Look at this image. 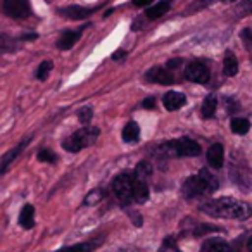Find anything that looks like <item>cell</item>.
<instances>
[{
	"label": "cell",
	"instance_id": "obj_1",
	"mask_svg": "<svg viewBox=\"0 0 252 252\" xmlns=\"http://www.w3.org/2000/svg\"><path fill=\"white\" fill-rule=\"evenodd\" d=\"M204 214L213 218H224V220H247L252 214V207L244 200H237L233 197L207 200L199 207Z\"/></svg>",
	"mask_w": 252,
	"mask_h": 252
},
{
	"label": "cell",
	"instance_id": "obj_2",
	"mask_svg": "<svg viewBox=\"0 0 252 252\" xmlns=\"http://www.w3.org/2000/svg\"><path fill=\"white\" fill-rule=\"evenodd\" d=\"M218 178L207 169H200L197 176H190L182 187V193L187 199H193L199 195H207L218 190Z\"/></svg>",
	"mask_w": 252,
	"mask_h": 252
},
{
	"label": "cell",
	"instance_id": "obj_3",
	"mask_svg": "<svg viewBox=\"0 0 252 252\" xmlns=\"http://www.w3.org/2000/svg\"><path fill=\"white\" fill-rule=\"evenodd\" d=\"M98 135H100L98 128H88V126H85V128L78 130L76 133H73L71 137H67L66 140L63 142V147H64V151H67V152H80L83 147H88V145L94 144L98 138Z\"/></svg>",
	"mask_w": 252,
	"mask_h": 252
},
{
	"label": "cell",
	"instance_id": "obj_4",
	"mask_svg": "<svg viewBox=\"0 0 252 252\" xmlns=\"http://www.w3.org/2000/svg\"><path fill=\"white\" fill-rule=\"evenodd\" d=\"M112 190H114V195L123 206H128V204L133 200V176L130 173H121L114 178L112 182Z\"/></svg>",
	"mask_w": 252,
	"mask_h": 252
},
{
	"label": "cell",
	"instance_id": "obj_5",
	"mask_svg": "<svg viewBox=\"0 0 252 252\" xmlns=\"http://www.w3.org/2000/svg\"><path fill=\"white\" fill-rule=\"evenodd\" d=\"M164 149L173 156L178 158H192V156L200 154V145L192 138H180V140L169 142L164 145Z\"/></svg>",
	"mask_w": 252,
	"mask_h": 252
},
{
	"label": "cell",
	"instance_id": "obj_6",
	"mask_svg": "<svg viewBox=\"0 0 252 252\" xmlns=\"http://www.w3.org/2000/svg\"><path fill=\"white\" fill-rule=\"evenodd\" d=\"M2 11L12 19H25L32 14L30 0H2Z\"/></svg>",
	"mask_w": 252,
	"mask_h": 252
},
{
	"label": "cell",
	"instance_id": "obj_7",
	"mask_svg": "<svg viewBox=\"0 0 252 252\" xmlns=\"http://www.w3.org/2000/svg\"><path fill=\"white\" fill-rule=\"evenodd\" d=\"M185 78L192 83H199V85H206L211 78V73L207 69V66L204 63H190L185 69Z\"/></svg>",
	"mask_w": 252,
	"mask_h": 252
},
{
	"label": "cell",
	"instance_id": "obj_8",
	"mask_svg": "<svg viewBox=\"0 0 252 252\" xmlns=\"http://www.w3.org/2000/svg\"><path fill=\"white\" fill-rule=\"evenodd\" d=\"M100 5H95V7H81V5H67V7H61L57 9L63 18L67 19H73V21H81V19H87L90 18L94 12L98 11Z\"/></svg>",
	"mask_w": 252,
	"mask_h": 252
},
{
	"label": "cell",
	"instance_id": "obj_9",
	"mask_svg": "<svg viewBox=\"0 0 252 252\" xmlns=\"http://www.w3.org/2000/svg\"><path fill=\"white\" fill-rule=\"evenodd\" d=\"M30 140H32V137H26L25 140H21V142H19V144L16 145V147H12L9 152H5V154H4V158L0 159V176L4 175V173L7 171L9 168H11V164L16 161V159L19 158V154H21V152L25 151L26 144H28Z\"/></svg>",
	"mask_w": 252,
	"mask_h": 252
},
{
	"label": "cell",
	"instance_id": "obj_10",
	"mask_svg": "<svg viewBox=\"0 0 252 252\" xmlns=\"http://www.w3.org/2000/svg\"><path fill=\"white\" fill-rule=\"evenodd\" d=\"M147 80L154 81V83H159V85H173L175 83V78H173L171 71L164 69V67H159V66L152 67V69L149 71Z\"/></svg>",
	"mask_w": 252,
	"mask_h": 252
},
{
	"label": "cell",
	"instance_id": "obj_11",
	"mask_svg": "<svg viewBox=\"0 0 252 252\" xmlns=\"http://www.w3.org/2000/svg\"><path fill=\"white\" fill-rule=\"evenodd\" d=\"M207 162H209L211 168L221 169L224 162V149L221 144H213L207 151Z\"/></svg>",
	"mask_w": 252,
	"mask_h": 252
},
{
	"label": "cell",
	"instance_id": "obj_12",
	"mask_svg": "<svg viewBox=\"0 0 252 252\" xmlns=\"http://www.w3.org/2000/svg\"><path fill=\"white\" fill-rule=\"evenodd\" d=\"M187 102V97L180 92H168V94L162 97V104L168 111H178L180 107H183Z\"/></svg>",
	"mask_w": 252,
	"mask_h": 252
},
{
	"label": "cell",
	"instance_id": "obj_13",
	"mask_svg": "<svg viewBox=\"0 0 252 252\" xmlns=\"http://www.w3.org/2000/svg\"><path fill=\"white\" fill-rule=\"evenodd\" d=\"M80 38H81V30H78V32H71V30L69 32H64L63 35H61V38L57 40V49H61V50L73 49Z\"/></svg>",
	"mask_w": 252,
	"mask_h": 252
},
{
	"label": "cell",
	"instance_id": "obj_14",
	"mask_svg": "<svg viewBox=\"0 0 252 252\" xmlns=\"http://www.w3.org/2000/svg\"><path fill=\"white\" fill-rule=\"evenodd\" d=\"M133 199L137 200L138 204L147 202L149 199V185L147 180H140L133 176Z\"/></svg>",
	"mask_w": 252,
	"mask_h": 252
},
{
	"label": "cell",
	"instance_id": "obj_15",
	"mask_svg": "<svg viewBox=\"0 0 252 252\" xmlns=\"http://www.w3.org/2000/svg\"><path fill=\"white\" fill-rule=\"evenodd\" d=\"M19 226H23L25 230H32L35 226V207L32 204H26L19 213Z\"/></svg>",
	"mask_w": 252,
	"mask_h": 252
},
{
	"label": "cell",
	"instance_id": "obj_16",
	"mask_svg": "<svg viewBox=\"0 0 252 252\" xmlns=\"http://www.w3.org/2000/svg\"><path fill=\"white\" fill-rule=\"evenodd\" d=\"M171 4H173V0H161V2L154 4L152 7H149L147 11H145V16H147L149 19H159L161 16H164L166 12L171 9Z\"/></svg>",
	"mask_w": 252,
	"mask_h": 252
},
{
	"label": "cell",
	"instance_id": "obj_17",
	"mask_svg": "<svg viewBox=\"0 0 252 252\" xmlns=\"http://www.w3.org/2000/svg\"><path fill=\"white\" fill-rule=\"evenodd\" d=\"M123 140L128 142V144H133V142H137L138 138H140V128H138V125L135 121H130L128 125L123 128Z\"/></svg>",
	"mask_w": 252,
	"mask_h": 252
},
{
	"label": "cell",
	"instance_id": "obj_18",
	"mask_svg": "<svg viewBox=\"0 0 252 252\" xmlns=\"http://www.w3.org/2000/svg\"><path fill=\"white\" fill-rule=\"evenodd\" d=\"M223 71H224V74H226V76H235V74L238 73V61H237V57L230 52V50L224 54Z\"/></svg>",
	"mask_w": 252,
	"mask_h": 252
},
{
	"label": "cell",
	"instance_id": "obj_19",
	"mask_svg": "<svg viewBox=\"0 0 252 252\" xmlns=\"http://www.w3.org/2000/svg\"><path fill=\"white\" fill-rule=\"evenodd\" d=\"M98 244H100V240L94 238V240L85 242V244H76V245H71V247H64L57 252H94Z\"/></svg>",
	"mask_w": 252,
	"mask_h": 252
},
{
	"label": "cell",
	"instance_id": "obj_20",
	"mask_svg": "<svg viewBox=\"0 0 252 252\" xmlns=\"http://www.w3.org/2000/svg\"><path fill=\"white\" fill-rule=\"evenodd\" d=\"M216 109H218V100L214 95H209V97H206V100L202 102V107H200V114L204 116V118H214V114H216Z\"/></svg>",
	"mask_w": 252,
	"mask_h": 252
},
{
	"label": "cell",
	"instance_id": "obj_21",
	"mask_svg": "<svg viewBox=\"0 0 252 252\" xmlns=\"http://www.w3.org/2000/svg\"><path fill=\"white\" fill-rule=\"evenodd\" d=\"M231 131L237 135H245L249 130H251V123L247 121L245 118H233L230 123Z\"/></svg>",
	"mask_w": 252,
	"mask_h": 252
},
{
	"label": "cell",
	"instance_id": "obj_22",
	"mask_svg": "<svg viewBox=\"0 0 252 252\" xmlns=\"http://www.w3.org/2000/svg\"><path fill=\"white\" fill-rule=\"evenodd\" d=\"M151 176H152V166H151V162L142 161L140 164L137 166V169H135V178L149 180Z\"/></svg>",
	"mask_w": 252,
	"mask_h": 252
},
{
	"label": "cell",
	"instance_id": "obj_23",
	"mask_svg": "<svg viewBox=\"0 0 252 252\" xmlns=\"http://www.w3.org/2000/svg\"><path fill=\"white\" fill-rule=\"evenodd\" d=\"M105 197V192L102 189H94L90 190V192L87 193V197H85V204L87 206H95V204H98L102 199Z\"/></svg>",
	"mask_w": 252,
	"mask_h": 252
},
{
	"label": "cell",
	"instance_id": "obj_24",
	"mask_svg": "<svg viewBox=\"0 0 252 252\" xmlns=\"http://www.w3.org/2000/svg\"><path fill=\"white\" fill-rule=\"evenodd\" d=\"M16 50V40L0 32V52H12Z\"/></svg>",
	"mask_w": 252,
	"mask_h": 252
},
{
	"label": "cell",
	"instance_id": "obj_25",
	"mask_svg": "<svg viewBox=\"0 0 252 252\" xmlns=\"http://www.w3.org/2000/svg\"><path fill=\"white\" fill-rule=\"evenodd\" d=\"M52 61H43L42 64L38 66V69H36V80L43 81L47 80V76H49V73L52 71Z\"/></svg>",
	"mask_w": 252,
	"mask_h": 252
},
{
	"label": "cell",
	"instance_id": "obj_26",
	"mask_svg": "<svg viewBox=\"0 0 252 252\" xmlns=\"http://www.w3.org/2000/svg\"><path fill=\"white\" fill-rule=\"evenodd\" d=\"M207 251L209 252H233V249L223 240H213L209 244V247H207Z\"/></svg>",
	"mask_w": 252,
	"mask_h": 252
},
{
	"label": "cell",
	"instance_id": "obj_27",
	"mask_svg": "<svg viewBox=\"0 0 252 252\" xmlns=\"http://www.w3.org/2000/svg\"><path fill=\"white\" fill-rule=\"evenodd\" d=\"M38 161L40 162H50V164H54V162L57 161V156L54 154L52 151H47V149H43V151L38 152Z\"/></svg>",
	"mask_w": 252,
	"mask_h": 252
},
{
	"label": "cell",
	"instance_id": "obj_28",
	"mask_svg": "<svg viewBox=\"0 0 252 252\" xmlns=\"http://www.w3.org/2000/svg\"><path fill=\"white\" fill-rule=\"evenodd\" d=\"M159 252H180L178 247H176V240H175V238H173V237L166 238V240L162 242Z\"/></svg>",
	"mask_w": 252,
	"mask_h": 252
},
{
	"label": "cell",
	"instance_id": "obj_29",
	"mask_svg": "<svg viewBox=\"0 0 252 252\" xmlns=\"http://www.w3.org/2000/svg\"><path fill=\"white\" fill-rule=\"evenodd\" d=\"M92 116H94V112H92L90 107H81L80 111H78V119H80L85 126L92 121Z\"/></svg>",
	"mask_w": 252,
	"mask_h": 252
},
{
	"label": "cell",
	"instance_id": "obj_30",
	"mask_svg": "<svg viewBox=\"0 0 252 252\" xmlns=\"http://www.w3.org/2000/svg\"><path fill=\"white\" fill-rule=\"evenodd\" d=\"M238 12H240V16L252 14V0H242L238 5Z\"/></svg>",
	"mask_w": 252,
	"mask_h": 252
},
{
	"label": "cell",
	"instance_id": "obj_31",
	"mask_svg": "<svg viewBox=\"0 0 252 252\" xmlns=\"http://www.w3.org/2000/svg\"><path fill=\"white\" fill-rule=\"evenodd\" d=\"M216 228H213V226H209V224H200V228H197L193 233L195 235H202V233H207V231H214Z\"/></svg>",
	"mask_w": 252,
	"mask_h": 252
},
{
	"label": "cell",
	"instance_id": "obj_32",
	"mask_svg": "<svg viewBox=\"0 0 252 252\" xmlns=\"http://www.w3.org/2000/svg\"><path fill=\"white\" fill-rule=\"evenodd\" d=\"M242 38L245 40V43H251L252 45V30H244V32H242Z\"/></svg>",
	"mask_w": 252,
	"mask_h": 252
},
{
	"label": "cell",
	"instance_id": "obj_33",
	"mask_svg": "<svg viewBox=\"0 0 252 252\" xmlns=\"http://www.w3.org/2000/svg\"><path fill=\"white\" fill-rule=\"evenodd\" d=\"M152 2H154V0H133V5L135 7H147Z\"/></svg>",
	"mask_w": 252,
	"mask_h": 252
},
{
	"label": "cell",
	"instance_id": "obj_34",
	"mask_svg": "<svg viewBox=\"0 0 252 252\" xmlns=\"http://www.w3.org/2000/svg\"><path fill=\"white\" fill-rule=\"evenodd\" d=\"M126 56H128V54H126L125 50H116V52L112 54V61H121V59H125Z\"/></svg>",
	"mask_w": 252,
	"mask_h": 252
},
{
	"label": "cell",
	"instance_id": "obj_35",
	"mask_svg": "<svg viewBox=\"0 0 252 252\" xmlns=\"http://www.w3.org/2000/svg\"><path fill=\"white\" fill-rule=\"evenodd\" d=\"M142 105H144L145 109H154V107H156V98H152V97L145 98L144 104H142Z\"/></svg>",
	"mask_w": 252,
	"mask_h": 252
},
{
	"label": "cell",
	"instance_id": "obj_36",
	"mask_svg": "<svg viewBox=\"0 0 252 252\" xmlns=\"http://www.w3.org/2000/svg\"><path fill=\"white\" fill-rule=\"evenodd\" d=\"M178 66H182V61L180 59H171L168 63V69H175V67H178Z\"/></svg>",
	"mask_w": 252,
	"mask_h": 252
},
{
	"label": "cell",
	"instance_id": "obj_37",
	"mask_svg": "<svg viewBox=\"0 0 252 252\" xmlns=\"http://www.w3.org/2000/svg\"><path fill=\"white\" fill-rule=\"evenodd\" d=\"M36 38H38V35H36V33H28V35L21 36V40H25V42H28V40L32 42V40H36Z\"/></svg>",
	"mask_w": 252,
	"mask_h": 252
},
{
	"label": "cell",
	"instance_id": "obj_38",
	"mask_svg": "<svg viewBox=\"0 0 252 252\" xmlns=\"http://www.w3.org/2000/svg\"><path fill=\"white\" fill-rule=\"evenodd\" d=\"M112 12H114V9H107V11H105V14H104V16H105V18H107V16H111Z\"/></svg>",
	"mask_w": 252,
	"mask_h": 252
},
{
	"label": "cell",
	"instance_id": "obj_39",
	"mask_svg": "<svg viewBox=\"0 0 252 252\" xmlns=\"http://www.w3.org/2000/svg\"><path fill=\"white\" fill-rule=\"evenodd\" d=\"M247 249H249V252H252V237H251V240H249V244H247Z\"/></svg>",
	"mask_w": 252,
	"mask_h": 252
},
{
	"label": "cell",
	"instance_id": "obj_40",
	"mask_svg": "<svg viewBox=\"0 0 252 252\" xmlns=\"http://www.w3.org/2000/svg\"><path fill=\"white\" fill-rule=\"evenodd\" d=\"M221 2H235V0H221Z\"/></svg>",
	"mask_w": 252,
	"mask_h": 252
}]
</instances>
